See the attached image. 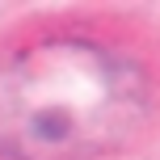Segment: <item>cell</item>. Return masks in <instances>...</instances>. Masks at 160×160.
<instances>
[{
	"mask_svg": "<svg viewBox=\"0 0 160 160\" xmlns=\"http://www.w3.org/2000/svg\"><path fill=\"white\" fill-rule=\"evenodd\" d=\"M152 88L131 55L59 34L0 63V156L97 160L148 118Z\"/></svg>",
	"mask_w": 160,
	"mask_h": 160,
	"instance_id": "cell-1",
	"label": "cell"
}]
</instances>
